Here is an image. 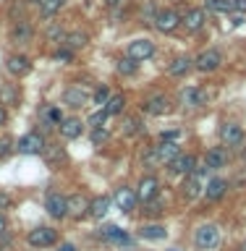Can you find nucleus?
<instances>
[{
  "mask_svg": "<svg viewBox=\"0 0 246 251\" xmlns=\"http://www.w3.org/2000/svg\"><path fill=\"white\" fill-rule=\"evenodd\" d=\"M155 29L157 31H163V34H170V31H176L178 26H181V16L176 13V11H157L155 13Z\"/></svg>",
  "mask_w": 246,
  "mask_h": 251,
  "instance_id": "obj_1",
  "label": "nucleus"
},
{
  "mask_svg": "<svg viewBox=\"0 0 246 251\" xmlns=\"http://www.w3.org/2000/svg\"><path fill=\"white\" fill-rule=\"evenodd\" d=\"M55 238H58V235H55V230H53V227H47V225H39V227H34V230H29V235H27L29 246H34V249L53 246Z\"/></svg>",
  "mask_w": 246,
  "mask_h": 251,
  "instance_id": "obj_2",
  "label": "nucleus"
},
{
  "mask_svg": "<svg viewBox=\"0 0 246 251\" xmlns=\"http://www.w3.org/2000/svg\"><path fill=\"white\" fill-rule=\"evenodd\" d=\"M220 63H223V55H220L218 50H204V52L196 55L194 66H196V71H202V74H210V71L220 68Z\"/></svg>",
  "mask_w": 246,
  "mask_h": 251,
  "instance_id": "obj_3",
  "label": "nucleus"
},
{
  "mask_svg": "<svg viewBox=\"0 0 246 251\" xmlns=\"http://www.w3.org/2000/svg\"><path fill=\"white\" fill-rule=\"evenodd\" d=\"M152 55H155L152 39H134V42H129V58H134L137 63L149 60Z\"/></svg>",
  "mask_w": 246,
  "mask_h": 251,
  "instance_id": "obj_4",
  "label": "nucleus"
},
{
  "mask_svg": "<svg viewBox=\"0 0 246 251\" xmlns=\"http://www.w3.org/2000/svg\"><path fill=\"white\" fill-rule=\"evenodd\" d=\"M194 241H196V246H199V249H215L220 243V233H218L215 225H202L199 230H196Z\"/></svg>",
  "mask_w": 246,
  "mask_h": 251,
  "instance_id": "obj_5",
  "label": "nucleus"
},
{
  "mask_svg": "<svg viewBox=\"0 0 246 251\" xmlns=\"http://www.w3.org/2000/svg\"><path fill=\"white\" fill-rule=\"evenodd\" d=\"M19 152L21 154H39V152H45V139L39 136L37 131L27 133V136L19 139Z\"/></svg>",
  "mask_w": 246,
  "mask_h": 251,
  "instance_id": "obj_6",
  "label": "nucleus"
},
{
  "mask_svg": "<svg viewBox=\"0 0 246 251\" xmlns=\"http://www.w3.org/2000/svg\"><path fill=\"white\" fill-rule=\"evenodd\" d=\"M157 191H160V180H157L155 176H144L139 180V191H137V199L139 201H152L155 196H157Z\"/></svg>",
  "mask_w": 246,
  "mask_h": 251,
  "instance_id": "obj_7",
  "label": "nucleus"
},
{
  "mask_svg": "<svg viewBox=\"0 0 246 251\" xmlns=\"http://www.w3.org/2000/svg\"><path fill=\"white\" fill-rule=\"evenodd\" d=\"M45 207H47V212H50L53 217H66L68 215V199H66V196H60V194H55V191L47 194Z\"/></svg>",
  "mask_w": 246,
  "mask_h": 251,
  "instance_id": "obj_8",
  "label": "nucleus"
},
{
  "mask_svg": "<svg viewBox=\"0 0 246 251\" xmlns=\"http://www.w3.org/2000/svg\"><path fill=\"white\" fill-rule=\"evenodd\" d=\"M86 100H89V92H86L82 84L68 86V89L63 92V102L71 105V107H82V105H86Z\"/></svg>",
  "mask_w": 246,
  "mask_h": 251,
  "instance_id": "obj_9",
  "label": "nucleus"
},
{
  "mask_svg": "<svg viewBox=\"0 0 246 251\" xmlns=\"http://www.w3.org/2000/svg\"><path fill=\"white\" fill-rule=\"evenodd\" d=\"M141 107H144L147 115H165L170 110V100L165 97V94H155V97H149Z\"/></svg>",
  "mask_w": 246,
  "mask_h": 251,
  "instance_id": "obj_10",
  "label": "nucleus"
},
{
  "mask_svg": "<svg viewBox=\"0 0 246 251\" xmlns=\"http://www.w3.org/2000/svg\"><path fill=\"white\" fill-rule=\"evenodd\" d=\"M170 173L173 176H191L194 173V157L191 154H178L176 160H170Z\"/></svg>",
  "mask_w": 246,
  "mask_h": 251,
  "instance_id": "obj_11",
  "label": "nucleus"
},
{
  "mask_svg": "<svg viewBox=\"0 0 246 251\" xmlns=\"http://www.w3.org/2000/svg\"><path fill=\"white\" fill-rule=\"evenodd\" d=\"M178 97H181V102H184V105H189V107H202L204 102H207V92H204V89H196V86H189V89H184Z\"/></svg>",
  "mask_w": 246,
  "mask_h": 251,
  "instance_id": "obj_12",
  "label": "nucleus"
},
{
  "mask_svg": "<svg viewBox=\"0 0 246 251\" xmlns=\"http://www.w3.org/2000/svg\"><path fill=\"white\" fill-rule=\"evenodd\" d=\"M113 201H115V207L121 209V212H131V209H134V204H137V194H134L131 188L121 186V188H118V191H115Z\"/></svg>",
  "mask_w": 246,
  "mask_h": 251,
  "instance_id": "obj_13",
  "label": "nucleus"
},
{
  "mask_svg": "<svg viewBox=\"0 0 246 251\" xmlns=\"http://www.w3.org/2000/svg\"><path fill=\"white\" fill-rule=\"evenodd\" d=\"M181 24L186 26V31H199L204 26V11L202 8H189L184 13V19H181Z\"/></svg>",
  "mask_w": 246,
  "mask_h": 251,
  "instance_id": "obj_14",
  "label": "nucleus"
},
{
  "mask_svg": "<svg viewBox=\"0 0 246 251\" xmlns=\"http://www.w3.org/2000/svg\"><path fill=\"white\" fill-rule=\"evenodd\" d=\"M220 139H223L228 147L241 144V141H244V131H241V126H236V123H223V128H220Z\"/></svg>",
  "mask_w": 246,
  "mask_h": 251,
  "instance_id": "obj_15",
  "label": "nucleus"
},
{
  "mask_svg": "<svg viewBox=\"0 0 246 251\" xmlns=\"http://www.w3.org/2000/svg\"><path fill=\"white\" fill-rule=\"evenodd\" d=\"M204 165H207L210 170H218V168H225L228 165V152L223 147H212L207 157H204Z\"/></svg>",
  "mask_w": 246,
  "mask_h": 251,
  "instance_id": "obj_16",
  "label": "nucleus"
},
{
  "mask_svg": "<svg viewBox=\"0 0 246 251\" xmlns=\"http://www.w3.org/2000/svg\"><path fill=\"white\" fill-rule=\"evenodd\" d=\"M82 121L79 118H63V123H60V136L63 139H79L82 136Z\"/></svg>",
  "mask_w": 246,
  "mask_h": 251,
  "instance_id": "obj_17",
  "label": "nucleus"
},
{
  "mask_svg": "<svg viewBox=\"0 0 246 251\" xmlns=\"http://www.w3.org/2000/svg\"><path fill=\"white\" fill-rule=\"evenodd\" d=\"M29 68H31V63H29L27 55H11V58H8V71H11L13 76H27Z\"/></svg>",
  "mask_w": 246,
  "mask_h": 251,
  "instance_id": "obj_18",
  "label": "nucleus"
},
{
  "mask_svg": "<svg viewBox=\"0 0 246 251\" xmlns=\"http://www.w3.org/2000/svg\"><path fill=\"white\" fill-rule=\"evenodd\" d=\"M155 157H157V162L176 160V157H178V144H176V141H163L160 147H155Z\"/></svg>",
  "mask_w": 246,
  "mask_h": 251,
  "instance_id": "obj_19",
  "label": "nucleus"
},
{
  "mask_svg": "<svg viewBox=\"0 0 246 251\" xmlns=\"http://www.w3.org/2000/svg\"><path fill=\"white\" fill-rule=\"evenodd\" d=\"M225 188H228V183L223 178H212L207 183V188H204V196H207V201H218L225 196Z\"/></svg>",
  "mask_w": 246,
  "mask_h": 251,
  "instance_id": "obj_20",
  "label": "nucleus"
},
{
  "mask_svg": "<svg viewBox=\"0 0 246 251\" xmlns=\"http://www.w3.org/2000/svg\"><path fill=\"white\" fill-rule=\"evenodd\" d=\"M191 66H194L191 58H186V55H178V58L168 66V74H170V76H186L189 71H191Z\"/></svg>",
  "mask_w": 246,
  "mask_h": 251,
  "instance_id": "obj_21",
  "label": "nucleus"
},
{
  "mask_svg": "<svg viewBox=\"0 0 246 251\" xmlns=\"http://www.w3.org/2000/svg\"><path fill=\"white\" fill-rule=\"evenodd\" d=\"M89 212V201L84 199L82 194H74L68 199V215H74V217H82V215H86Z\"/></svg>",
  "mask_w": 246,
  "mask_h": 251,
  "instance_id": "obj_22",
  "label": "nucleus"
},
{
  "mask_svg": "<svg viewBox=\"0 0 246 251\" xmlns=\"http://www.w3.org/2000/svg\"><path fill=\"white\" fill-rule=\"evenodd\" d=\"M63 42H66L68 50H82V47H86V42H89V37H86L84 31H71V34L63 37Z\"/></svg>",
  "mask_w": 246,
  "mask_h": 251,
  "instance_id": "obj_23",
  "label": "nucleus"
},
{
  "mask_svg": "<svg viewBox=\"0 0 246 251\" xmlns=\"http://www.w3.org/2000/svg\"><path fill=\"white\" fill-rule=\"evenodd\" d=\"M199 191H202V183H199V176H186V180H184V196L186 199H196L199 196Z\"/></svg>",
  "mask_w": 246,
  "mask_h": 251,
  "instance_id": "obj_24",
  "label": "nucleus"
},
{
  "mask_svg": "<svg viewBox=\"0 0 246 251\" xmlns=\"http://www.w3.org/2000/svg\"><path fill=\"white\" fill-rule=\"evenodd\" d=\"M139 235H141V238H147V241H163L165 235H168V230H165L163 225H144L139 230Z\"/></svg>",
  "mask_w": 246,
  "mask_h": 251,
  "instance_id": "obj_25",
  "label": "nucleus"
},
{
  "mask_svg": "<svg viewBox=\"0 0 246 251\" xmlns=\"http://www.w3.org/2000/svg\"><path fill=\"white\" fill-rule=\"evenodd\" d=\"M102 235H105L108 241H113V243H129V235H126V230H121L118 225L102 227Z\"/></svg>",
  "mask_w": 246,
  "mask_h": 251,
  "instance_id": "obj_26",
  "label": "nucleus"
},
{
  "mask_svg": "<svg viewBox=\"0 0 246 251\" xmlns=\"http://www.w3.org/2000/svg\"><path fill=\"white\" fill-rule=\"evenodd\" d=\"M102 107H105L108 115H121L123 107H126V97H123V94H115V97H110Z\"/></svg>",
  "mask_w": 246,
  "mask_h": 251,
  "instance_id": "obj_27",
  "label": "nucleus"
},
{
  "mask_svg": "<svg viewBox=\"0 0 246 251\" xmlns=\"http://www.w3.org/2000/svg\"><path fill=\"white\" fill-rule=\"evenodd\" d=\"M108 207H110V199H108V196H97V199L89 204V215H92V217H102V215L108 212Z\"/></svg>",
  "mask_w": 246,
  "mask_h": 251,
  "instance_id": "obj_28",
  "label": "nucleus"
},
{
  "mask_svg": "<svg viewBox=\"0 0 246 251\" xmlns=\"http://www.w3.org/2000/svg\"><path fill=\"white\" fill-rule=\"evenodd\" d=\"M37 3H39V11H42L45 16H53L66 5V0H37Z\"/></svg>",
  "mask_w": 246,
  "mask_h": 251,
  "instance_id": "obj_29",
  "label": "nucleus"
},
{
  "mask_svg": "<svg viewBox=\"0 0 246 251\" xmlns=\"http://www.w3.org/2000/svg\"><path fill=\"white\" fill-rule=\"evenodd\" d=\"M0 105H19V92L13 86H0Z\"/></svg>",
  "mask_w": 246,
  "mask_h": 251,
  "instance_id": "obj_30",
  "label": "nucleus"
},
{
  "mask_svg": "<svg viewBox=\"0 0 246 251\" xmlns=\"http://www.w3.org/2000/svg\"><path fill=\"white\" fill-rule=\"evenodd\" d=\"M204 5L210 11H218V13H231L233 11V0H204Z\"/></svg>",
  "mask_w": 246,
  "mask_h": 251,
  "instance_id": "obj_31",
  "label": "nucleus"
},
{
  "mask_svg": "<svg viewBox=\"0 0 246 251\" xmlns=\"http://www.w3.org/2000/svg\"><path fill=\"white\" fill-rule=\"evenodd\" d=\"M144 126H141L139 118H123V133L126 136H134V133H139Z\"/></svg>",
  "mask_w": 246,
  "mask_h": 251,
  "instance_id": "obj_32",
  "label": "nucleus"
},
{
  "mask_svg": "<svg viewBox=\"0 0 246 251\" xmlns=\"http://www.w3.org/2000/svg\"><path fill=\"white\" fill-rule=\"evenodd\" d=\"M45 121L50 123V126H60V123H63L60 107H47V110H45Z\"/></svg>",
  "mask_w": 246,
  "mask_h": 251,
  "instance_id": "obj_33",
  "label": "nucleus"
},
{
  "mask_svg": "<svg viewBox=\"0 0 246 251\" xmlns=\"http://www.w3.org/2000/svg\"><path fill=\"white\" fill-rule=\"evenodd\" d=\"M118 71H121L123 76L137 74V60H134V58H126V60H121V63H118Z\"/></svg>",
  "mask_w": 246,
  "mask_h": 251,
  "instance_id": "obj_34",
  "label": "nucleus"
},
{
  "mask_svg": "<svg viewBox=\"0 0 246 251\" xmlns=\"http://www.w3.org/2000/svg\"><path fill=\"white\" fill-rule=\"evenodd\" d=\"M29 37H31V29L27 26V24H19V26L13 29V39H16V42H27Z\"/></svg>",
  "mask_w": 246,
  "mask_h": 251,
  "instance_id": "obj_35",
  "label": "nucleus"
},
{
  "mask_svg": "<svg viewBox=\"0 0 246 251\" xmlns=\"http://www.w3.org/2000/svg\"><path fill=\"white\" fill-rule=\"evenodd\" d=\"M92 100H94V105H105V102L110 100V92H108V86H100V89H94V94H92Z\"/></svg>",
  "mask_w": 246,
  "mask_h": 251,
  "instance_id": "obj_36",
  "label": "nucleus"
},
{
  "mask_svg": "<svg viewBox=\"0 0 246 251\" xmlns=\"http://www.w3.org/2000/svg\"><path fill=\"white\" fill-rule=\"evenodd\" d=\"M105 121H108V113H105V107H102V110H97V113L89 118V126L92 128H100V126H105Z\"/></svg>",
  "mask_w": 246,
  "mask_h": 251,
  "instance_id": "obj_37",
  "label": "nucleus"
},
{
  "mask_svg": "<svg viewBox=\"0 0 246 251\" xmlns=\"http://www.w3.org/2000/svg\"><path fill=\"white\" fill-rule=\"evenodd\" d=\"M45 152H47V162H50V165H55L58 160H63V152H60V147H50V149L45 147Z\"/></svg>",
  "mask_w": 246,
  "mask_h": 251,
  "instance_id": "obj_38",
  "label": "nucleus"
},
{
  "mask_svg": "<svg viewBox=\"0 0 246 251\" xmlns=\"http://www.w3.org/2000/svg\"><path fill=\"white\" fill-rule=\"evenodd\" d=\"M108 136H110L108 128H102V126H100V128H94V133H92V141H94V144H100V141H105Z\"/></svg>",
  "mask_w": 246,
  "mask_h": 251,
  "instance_id": "obj_39",
  "label": "nucleus"
},
{
  "mask_svg": "<svg viewBox=\"0 0 246 251\" xmlns=\"http://www.w3.org/2000/svg\"><path fill=\"white\" fill-rule=\"evenodd\" d=\"M8 152H11V139L3 136V139H0V157H5Z\"/></svg>",
  "mask_w": 246,
  "mask_h": 251,
  "instance_id": "obj_40",
  "label": "nucleus"
},
{
  "mask_svg": "<svg viewBox=\"0 0 246 251\" xmlns=\"http://www.w3.org/2000/svg\"><path fill=\"white\" fill-rule=\"evenodd\" d=\"M55 60L58 63H71V50H58L55 52Z\"/></svg>",
  "mask_w": 246,
  "mask_h": 251,
  "instance_id": "obj_41",
  "label": "nucleus"
},
{
  "mask_svg": "<svg viewBox=\"0 0 246 251\" xmlns=\"http://www.w3.org/2000/svg\"><path fill=\"white\" fill-rule=\"evenodd\" d=\"M178 136H181L178 131H163V136H160V139H163V141H176Z\"/></svg>",
  "mask_w": 246,
  "mask_h": 251,
  "instance_id": "obj_42",
  "label": "nucleus"
},
{
  "mask_svg": "<svg viewBox=\"0 0 246 251\" xmlns=\"http://www.w3.org/2000/svg\"><path fill=\"white\" fill-rule=\"evenodd\" d=\"M47 34H50V39H63V37H66V34H63V29H58V26H53Z\"/></svg>",
  "mask_w": 246,
  "mask_h": 251,
  "instance_id": "obj_43",
  "label": "nucleus"
},
{
  "mask_svg": "<svg viewBox=\"0 0 246 251\" xmlns=\"http://www.w3.org/2000/svg\"><path fill=\"white\" fill-rule=\"evenodd\" d=\"M233 11L246 13V0H233Z\"/></svg>",
  "mask_w": 246,
  "mask_h": 251,
  "instance_id": "obj_44",
  "label": "nucleus"
},
{
  "mask_svg": "<svg viewBox=\"0 0 246 251\" xmlns=\"http://www.w3.org/2000/svg\"><path fill=\"white\" fill-rule=\"evenodd\" d=\"M8 204H11V196H8V194H3V191H0V209H5V207H8Z\"/></svg>",
  "mask_w": 246,
  "mask_h": 251,
  "instance_id": "obj_45",
  "label": "nucleus"
},
{
  "mask_svg": "<svg viewBox=\"0 0 246 251\" xmlns=\"http://www.w3.org/2000/svg\"><path fill=\"white\" fill-rule=\"evenodd\" d=\"M58 251H76V249H74V243H60Z\"/></svg>",
  "mask_w": 246,
  "mask_h": 251,
  "instance_id": "obj_46",
  "label": "nucleus"
},
{
  "mask_svg": "<svg viewBox=\"0 0 246 251\" xmlns=\"http://www.w3.org/2000/svg\"><path fill=\"white\" fill-rule=\"evenodd\" d=\"M105 3H108L110 8H115V5H121V3H123V0H105Z\"/></svg>",
  "mask_w": 246,
  "mask_h": 251,
  "instance_id": "obj_47",
  "label": "nucleus"
},
{
  "mask_svg": "<svg viewBox=\"0 0 246 251\" xmlns=\"http://www.w3.org/2000/svg\"><path fill=\"white\" fill-rule=\"evenodd\" d=\"M5 225H8V223H5V217L0 215V233H5Z\"/></svg>",
  "mask_w": 246,
  "mask_h": 251,
  "instance_id": "obj_48",
  "label": "nucleus"
},
{
  "mask_svg": "<svg viewBox=\"0 0 246 251\" xmlns=\"http://www.w3.org/2000/svg\"><path fill=\"white\" fill-rule=\"evenodd\" d=\"M3 123H5V110L0 107V126H3Z\"/></svg>",
  "mask_w": 246,
  "mask_h": 251,
  "instance_id": "obj_49",
  "label": "nucleus"
},
{
  "mask_svg": "<svg viewBox=\"0 0 246 251\" xmlns=\"http://www.w3.org/2000/svg\"><path fill=\"white\" fill-rule=\"evenodd\" d=\"M241 251H246V243H244V246H241Z\"/></svg>",
  "mask_w": 246,
  "mask_h": 251,
  "instance_id": "obj_50",
  "label": "nucleus"
}]
</instances>
